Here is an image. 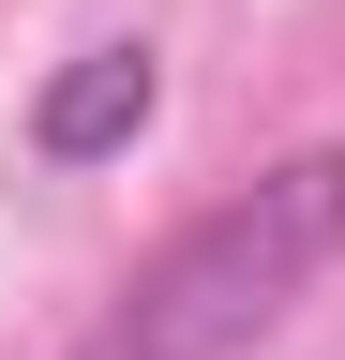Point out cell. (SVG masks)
<instances>
[{
    "mask_svg": "<svg viewBox=\"0 0 345 360\" xmlns=\"http://www.w3.org/2000/svg\"><path fill=\"white\" fill-rule=\"evenodd\" d=\"M330 255H345V150H285L240 195H210L181 240H150L75 360H255L330 285Z\"/></svg>",
    "mask_w": 345,
    "mask_h": 360,
    "instance_id": "obj_1",
    "label": "cell"
},
{
    "mask_svg": "<svg viewBox=\"0 0 345 360\" xmlns=\"http://www.w3.org/2000/svg\"><path fill=\"white\" fill-rule=\"evenodd\" d=\"M150 105H165V60L136 30H105V45H75V60L30 90V165H120L150 135Z\"/></svg>",
    "mask_w": 345,
    "mask_h": 360,
    "instance_id": "obj_2",
    "label": "cell"
}]
</instances>
